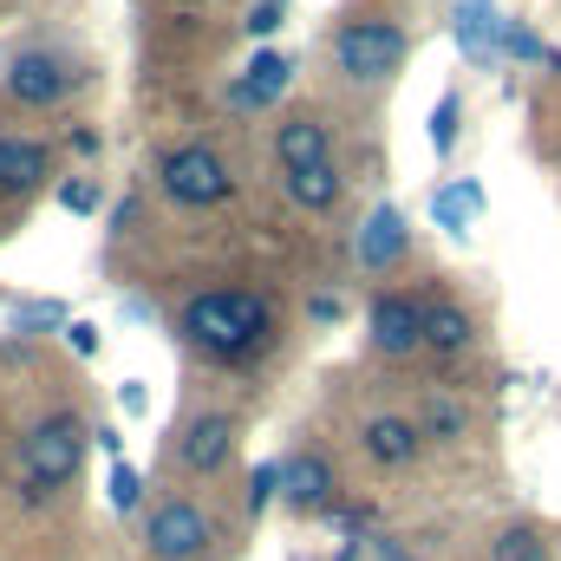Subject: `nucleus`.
Wrapping results in <instances>:
<instances>
[{"label": "nucleus", "mask_w": 561, "mask_h": 561, "mask_svg": "<svg viewBox=\"0 0 561 561\" xmlns=\"http://www.w3.org/2000/svg\"><path fill=\"white\" fill-rule=\"evenodd\" d=\"M183 333H190L203 353H216V359H242V353H255V340L268 333V307H262L255 294H236V287L196 294V300L183 307Z\"/></svg>", "instance_id": "obj_1"}, {"label": "nucleus", "mask_w": 561, "mask_h": 561, "mask_svg": "<svg viewBox=\"0 0 561 561\" xmlns=\"http://www.w3.org/2000/svg\"><path fill=\"white\" fill-rule=\"evenodd\" d=\"M333 59H340L346 79H366V85L373 79H392L399 59H405V33L392 20H346L333 33Z\"/></svg>", "instance_id": "obj_2"}, {"label": "nucleus", "mask_w": 561, "mask_h": 561, "mask_svg": "<svg viewBox=\"0 0 561 561\" xmlns=\"http://www.w3.org/2000/svg\"><path fill=\"white\" fill-rule=\"evenodd\" d=\"M20 457H26V483L33 490H59V483H72V470L85 457V431H79V419H46L26 431Z\"/></svg>", "instance_id": "obj_3"}, {"label": "nucleus", "mask_w": 561, "mask_h": 561, "mask_svg": "<svg viewBox=\"0 0 561 561\" xmlns=\"http://www.w3.org/2000/svg\"><path fill=\"white\" fill-rule=\"evenodd\" d=\"M163 196L183 203V209H209L229 196V163L209 150V144H183L163 157Z\"/></svg>", "instance_id": "obj_4"}, {"label": "nucleus", "mask_w": 561, "mask_h": 561, "mask_svg": "<svg viewBox=\"0 0 561 561\" xmlns=\"http://www.w3.org/2000/svg\"><path fill=\"white\" fill-rule=\"evenodd\" d=\"M209 542H216V523L196 503H157L144 523V549L157 561H196Z\"/></svg>", "instance_id": "obj_5"}, {"label": "nucleus", "mask_w": 561, "mask_h": 561, "mask_svg": "<svg viewBox=\"0 0 561 561\" xmlns=\"http://www.w3.org/2000/svg\"><path fill=\"white\" fill-rule=\"evenodd\" d=\"M373 346L392 353V359H405V353L424 346V307L412 294H379L373 300Z\"/></svg>", "instance_id": "obj_6"}, {"label": "nucleus", "mask_w": 561, "mask_h": 561, "mask_svg": "<svg viewBox=\"0 0 561 561\" xmlns=\"http://www.w3.org/2000/svg\"><path fill=\"white\" fill-rule=\"evenodd\" d=\"M66 66L59 59H46V53H20L13 66H7V92L20 99V105H59L66 99Z\"/></svg>", "instance_id": "obj_7"}, {"label": "nucleus", "mask_w": 561, "mask_h": 561, "mask_svg": "<svg viewBox=\"0 0 561 561\" xmlns=\"http://www.w3.org/2000/svg\"><path fill=\"white\" fill-rule=\"evenodd\" d=\"M405 242H412L405 216H399L392 203H379V209L366 216V229H359V268H392V262L405 255Z\"/></svg>", "instance_id": "obj_8"}, {"label": "nucleus", "mask_w": 561, "mask_h": 561, "mask_svg": "<svg viewBox=\"0 0 561 561\" xmlns=\"http://www.w3.org/2000/svg\"><path fill=\"white\" fill-rule=\"evenodd\" d=\"M457 46L470 53V59H496L503 53V33H510V20L490 7V0H457Z\"/></svg>", "instance_id": "obj_9"}, {"label": "nucleus", "mask_w": 561, "mask_h": 561, "mask_svg": "<svg viewBox=\"0 0 561 561\" xmlns=\"http://www.w3.org/2000/svg\"><path fill=\"white\" fill-rule=\"evenodd\" d=\"M275 157H280L287 176H294V170H313V163H333L327 125H313V118H287V125L275 131Z\"/></svg>", "instance_id": "obj_10"}, {"label": "nucleus", "mask_w": 561, "mask_h": 561, "mask_svg": "<svg viewBox=\"0 0 561 561\" xmlns=\"http://www.w3.org/2000/svg\"><path fill=\"white\" fill-rule=\"evenodd\" d=\"M287 79H294V66L280 59V53H255V66L236 79V112H262V105H275L280 92H287Z\"/></svg>", "instance_id": "obj_11"}, {"label": "nucleus", "mask_w": 561, "mask_h": 561, "mask_svg": "<svg viewBox=\"0 0 561 561\" xmlns=\"http://www.w3.org/2000/svg\"><path fill=\"white\" fill-rule=\"evenodd\" d=\"M280 496H287L294 510H320V503L333 496V470H327V457L300 450L294 463H280Z\"/></svg>", "instance_id": "obj_12"}, {"label": "nucleus", "mask_w": 561, "mask_h": 561, "mask_svg": "<svg viewBox=\"0 0 561 561\" xmlns=\"http://www.w3.org/2000/svg\"><path fill=\"white\" fill-rule=\"evenodd\" d=\"M419 424L412 419H373L366 424V457L373 463H386V470H399V463H412L419 457Z\"/></svg>", "instance_id": "obj_13"}, {"label": "nucleus", "mask_w": 561, "mask_h": 561, "mask_svg": "<svg viewBox=\"0 0 561 561\" xmlns=\"http://www.w3.org/2000/svg\"><path fill=\"white\" fill-rule=\"evenodd\" d=\"M229 444H236L229 419H196L190 431H183V463L209 477V470H222V463H229Z\"/></svg>", "instance_id": "obj_14"}, {"label": "nucleus", "mask_w": 561, "mask_h": 561, "mask_svg": "<svg viewBox=\"0 0 561 561\" xmlns=\"http://www.w3.org/2000/svg\"><path fill=\"white\" fill-rule=\"evenodd\" d=\"M431 216H437L444 236H470V222L483 216V190H477L470 176H457V183H444V190L431 196Z\"/></svg>", "instance_id": "obj_15"}, {"label": "nucleus", "mask_w": 561, "mask_h": 561, "mask_svg": "<svg viewBox=\"0 0 561 561\" xmlns=\"http://www.w3.org/2000/svg\"><path fill=\"white\" fill-rule=\"evenodd\" d=\"M46 183V150L26 138H0V190H33Z\"/></svg>", "instance_id": "obj_16"}, {"label": "nucleus", "mask_w": 561, "mask_h": 561, "mask_svg": "<svg viewBox=\"0 0 561 561\" xmlns=\"http://www.w3.org/2000/svg\"><path fill=\"white\" fill-rule=\"evenodd\" d=\"M424 346H437V353H463V346H470V313L450 307V300L424 307Z\"/></svg>", "instance_id": "obj_17"}, {"label": "nucleus", "mask_w": 561, "mask_h": 561, "mask_svg": "<svg viewBox=\"0 0 561 561\" xmlns=\"http://www.w3.org/2000/svg\"><path fill=\"white\" fill-rule=\"evenodd\" d=\"M287 190H294V203H300V209H333V203H340V170H333V163L294 170V176H287Z\"/></svg>", "instance_id": "obj_18"}, {"label": "nucleus", "mask_w": 561, "mask_h": 561, "mask_svg": "<svg viewBox=\"0 0 561 561\" xmlns=\"http://www.w3.org/2000/svg\"><path fill=\"white\" fill-rule=\"evenodd\" d=\"M7 327H13V333H46V327H66V307H59V300H26V307H13Z\"/></svg>", "instance_id": "obj_19"}, {"label": "nucleus", "mask_w": 561, "mask_h": 561, "mask_svg": "<svg viewBox=\"0 0 561 561\" xmlns=\"http://www.w3.org/2000/svg\"><path fill=\"white\" fill-rule=\"evenodd\" d=\"M496 561H549V542L536 529H503L496 536Z\"/></svg>", "instance_id": "obj_20"}, {"label": "nucleus", "mask_w": 561, "mask_h": 561, "mask_svg": "<svg viewBox=\"0 0 561 561\" xmlns=\"http://www.w3.org/2000/svg\"><path fill=\"white\" fill-rule=\"evenodd\" d=\"M275 496H280V463H255V477H249V516H262Z\"/></svg>", "instance_id": "obj_21"}, {"label": "nucleus", "mask_w": 561, "mask_h": 561, "mask_svg": "<svg viewBox=\"0 0 561 561\" xmlns=\"http://www.w3.org/2000/svg\"><path fill=\"white\" fill-rule=\"evenodd\" d=\"M450 144H457V99L444 92V99H437V112H431V150L444 157Z\"/></svg>", "instance_id": "obj_22"}, {"label": "nucleus", "mask_w": 561, "mask_h": 561, "mask_svg": "<svg viewBox=\"0 0 561 561\" xmlns=\"http://www.w3.org/2000/svg\"><path fill=\"white\" fill-rule=\"evenodd\" d=\"M280 13H287V0H255V7H249V20H242V26H249V39H268V33L280 26Z\"/></svg>", "instance_id": "obj_23"}, {"label": "nucleus", "mask_w": 561, "mask_h": 561, "mask_svg": "<svg viewBox=\"0 0 561 561\" xmlns=\"http://www.w3.org/2000/svg\"><path fill=\"white\" fill-rule=\"evenodd\" d=\"M112 503H118V510H138V470H131V463L112 470Z\"/></svg>", "instance_id": "obj_24"}, {"label": "nucleus", "mask_w": 561, "mask_h": 561, "mask_svg": "<svg viewBox=\"0 0 561 561\" xmlns=\"http://www.w3.org/2000/svg\"><path fill=\"white\" fill-rule=\"evenodd\" d=\"M59 203H66L72 216H92V209H99V190H92V183H66V196H59Z\"/></svg>", "instance_id": "obj_25"}, {"label": "nucleus", "mask_w": 561, "mask_h": 561, "mask_svg": "<svg viewBox=\"0 0 561 561\" xmlns=\"http://www.w3.org/2000/svg\"><path fill=\"white\" fill-rule=\"evenodd\" d=\"M66 346L92 359V353H99V327H85V320H66Z\"/></svg>", "instance_id": "obj_26"}, {"label": "nucleus", "mask_w": 561, "mask_h": 561, "mask_svg": "<svg viewBox=\"0 0 561 561\" xmlns=\"http://www.w3.org/2000/svg\"><path fill=\"white\" fill-rule=\"evenodd\" d=\"M431 437H457V431H463V412H457V405H431Z\"/></svg>", "instance_id": "obj_27"}, {"label": "nucleus", "mask_w": 561, "mask_h": 561, "mask_svg": "<svg viewBox=\"0 0 561 561\" xmlns=\"http://www.w3.org/2000/svg\"><path fill=\"white\" fill-rule=\"evenodd\" d=\"M503 53H516V59H536V53H542V39H536V33H523V26H510V33H503Z\"/></svg>", "instance_id": "obj_28"}, {"label": "nucleus", "mask_w": 561, "mask_h": 561, "mask_svg": "<svg viewBox=\"0 0 561 561\" xmlns=\"http://www.w3.org/2000/svg\"><path fill=\"white\" fill-rule=\"evenodd\" d=\"M118 405H125V412H144V386H138V379H131V386L118 392Z\"/></svg>", "instance_id": "obj_29"}]
</instances>
